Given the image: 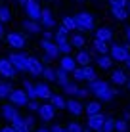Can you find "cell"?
I'll return each instance as SVG.
<instances>
[{"label":"cell","mask_w":130,"mask_h":132,"mask_svg":"<svg viewBox=\"0 0 130 132\" xmlns=\"http://www.w3.org/2000/svg\"><path fill=\"white\" fill-rule=\"evenodd\" d=\"M59 67H63L65 71H75V67H77V60L75 57H71L69 54H63V57L59 60Z\"/></svg>","instance_id":"16"},{"label":"cell","mask_w":130,"mask_h":132,"mask_svg":"<svg viewBox=\"0 0 130 132\" xmlns=\"http://www.w3.org/2000/svg\"><path fill=\"white\" fill-rule=\"evenodd\" d=\"M2 132H17V128H15V126H4V128H2Z\"/></svg>","instance_id":"47"},{"label":"cell","mask_w":130,"mask_h":132,"mask_svg":"<svg viewBox=\"0 0 130 132\" xmlns=\"http://www.w3.org/2000/svg\"><path fill=\"white\" fill-rule=\"evenodd\" d=\"M29 94L25 92V88L23 90H12V94H10V102L12 103H15V105H27V102H29Z\"/></svg>","instance_id":"8"},{"label":"cell","mask_w":130,"mask_h":132,"mask_svg":"<svg viewBox=\"0 0 130 132\" xmlns=\"http://www.w3.org/2000/svg\"><path fill=\"white\" fill-rule=\"evenodd\" d=\"M37 96L40 100H50L52 96V88L46 82H37Z\"/></svg>","instance_id":"18"},{"label":"cell","mask_w":130,"mask_h":132,"mask_svg":"<svg viewBox=\"0 0 130 132\" xmlns=\"http://www.w3.org/2000/svg\"><path fill=\"white\" fill-rule=\"evenodd\" d=\"M92 46H94V50H96L98 54H107V52H109V46H107V42H105V40H101V38H94Z\"/></svg>","instance_id":"26"},{"label":"cell","mask_w":130,"mask_h":132,"mask_svg":"<svg viewBox=\"0 0 130 132\" xmlns=\"http://www.w3.org/2000/svg\"><path fill=\"white\" fill-rule=\"evenodd\" d=\"M103 122H105V117L101 113H94V115H88V128L100 132L103 128Z\"/></svg>","instance_id":"9"},{"label":"cell","mask_w":130,"mask_h":132,"mask_svg":"<svg viewBox=\"0 0 130 132\" xmlns=\"http://www.w3.org/2000/svg\"><path fill=\"white\" fill-rule=\"evenodd\" d=\"M38 102L37 100H29V102H27V109H29V111H38Z\"/></svg>","instance_id":"42"},{"label":"cell","mask_w":130,"mask_h":132,"mask_svg":"<svg viewBox=\"0 0 130 132\" xmlns=\"http://www.w3.org/2000/svg\"><path fill=\"white\" fill-rule=\"evenodd\" d=\"M77 21H79V29L80 31H90L94 29V15H90L88 12H80L77 15Z\"/></svg>","instance_id":"5"},{"label":"cell","mask_w":130,"mask_h":132,"mask_svg":"<svg viewBox=\"0 0 130 132\" xmlns=\"http://www.w3.org/2000/svg\"><path fill=\"white\" fill-rule=\"evenodd\" d=\"M12 19V12L8 6H0V21H4V23H8V21Z\"/></svg>","instance_id":"34"},{"label":"cell","mask_w":130,"mask_h":132,"mask_svg":"<svg viewBox=\"0 0 130 132\" xmlns=\"http://www.w3.org/2000/svg\"><path fill=\"white\" fill-rule=\"evenodd\" d=\"M111 82L113 84H126L128 82L126 73H124L123 69H115L113 73H111Z\"/></svg>","instance_id":"19"},{"label":"cell","mask_w":130,"mask_h":132,"mask_svg":"<svg viewBox=\"0 0 130 132\" xmlns=\"http://www.w3.org/2000/svg\"><path fill=\"white\" fill-rule=\"evenodd\" d=\"M126 40H128V44H130V27L126 29Z\"/></svg>","instance_id":"50"},{"label":"cell","mask_w":130,"mask_h":132,"mask_svg":"<svg viewBox=\"0 0 130 132\" xmlns=\"http://www.w3.org/2000/svg\"><path fill=\"white\" fill-rule=\"evenodd\" d=\"M15 71H17V67L10 61V57L0 60V75H2V77H6V79H13V77H15Z\"/></svg>","instance_id":"6"},{"label":"cell","mask_w":130,"mask_h":132,"mask_svg":"<svg viewBox=\"0 0 130 132\" xmlns=\"http://www.w3.org/2000/svg\"><path fill=\"white\" fill-rule=\"evenodd\" d=\"M40 23H42V27H46V29H50V27L56 25L54 13L48 10V8H42V13H40Z\"/></svg>","instance_id":"13"},{"label":"cell","mask_w":130,"mask_h":132,"mask_svg":"<svg viewBox=\"0 0 130 132\" xmlns=\"http://www.w3.org/2000/svg\"><path fill=\"white\" fill-rule=\"evenodd\" d=\"M73 77H75V80H86V79H84V65H80V67H75V71H73Z\"/></svg>","instance_id":"39"},{"label":"cell","mask_w":130,"mask_h":132,"mask_svg":"<svg viewBox=\"0 0 130 132\" xmlns=\"http://www.w3.org/2000/svg\"><path fill=\"white\" fill-rule=\"evenodd\" d=\"M4 36V21H0V38Z\"/></svg>","instance_id":"48"},{"label":"cell","mask_w":130,"mask_h":132,"mask_svg":"<svg viewBox=\"0 0 130 132\" xmlns=\"http://www.w3.org/2000/svg\"><path fill=\"white\" fill-rule=\"evenodd\" d=\"M8 57H10V61L17 67V71L29 73V61H31V56H25V54H21V52H12Z\"/></svg>","instance_id":"2"},{"label":"cell","mask_w":130,"mask_h":132,"mask_svg":"<svg viewBox=\"0 0 130 132\" xmlns=\"http://www.w3.org/2000/svg\"><path fill=\"white\" fill-rule=\"evenodd\" d=\"M69 40H71V44H73L75 48H82V46H84V42H86V38H84V36L80 35V33H75Z\"/></svg>","instance_id":"31"},{"label":"cell","mask_w":130,"mask_h":132,"mask_svg":"<svg viewBox=\"0 0 130 132\" xmlns=\"http://www.w3.org/2000/svg\"><path fill=\"white\" fill-rule=\"evenodd\" d=\"M111 6H128V0H109Z\"/></svg>","instance_id":"43"},{"label":"cell","mask_w":130,"mask_h":132,"mask_svg":"<svg viewBox=\"0 0 130 132\" xmlns=\"http://www.w3.org/2000/svg\"><path fill=\"white\" fill-rule=\"evenodd\" d=\"M63 90L67 94H73V96H77L79 94V86L75 84V82H67V84H63Z\"/></svg>","instance_id":"38"},{"label":"cell","mask_w":130,"mask_h":132,"mask_svg":"<svg viewBox=\"0 0 130 132\" xmlns=\"http://www.w3.org/2000/svg\"><path fill=\"white\" fill-rule=\"evenodd\" d=\"M38 115H40V119H44V121H52L54 119V115H56V107H54V103H42V105L38 107Z\"/></svg>","instance_id":"10"},{"label":"cell","mask_w":130,"mask_h":132,"mask_svg":"<svg viewBox=\"0 0 130 132\" xmlns=\"http://www.w3.org/2000/svg\"><path fill=\"white\" fill-rule=\"evenodd\" d=\"M40 46H42V50L48 54V56H52V57H57V56L61 54V48H59V44H57L56 40H52V38H42Z\"/></svg>","instance_id":"4"},{"label":"cell","mask_w":130,"mask_h":132,"mask_svg":"<svg viewBox=\"0 0 130 132\" xmlns=\"http://www.w3.org/2000/svg\"><path fill=\"white\" fill-rule=\"evenodd\" d=\"M115 119H111V117H105V122H103V128H101L100 132H113L115 130Z\"/></svg>","instance_id":"36"},{"label":"cell","mask_w":130,"mask_h":132,"mask_svg":"<svg viewBox=\"0 0 130 132\" xmlns=\"http://www.w3.org/2000/svg\"><path fill=\"white\" fill-rule=\"evenodd\" d=\"M86 113L88 115H94V113H101V105H100V102H90L86 105Z\"/></svg>","instance_id":"35"},{"label":"cell","mask_w":130,"mask_h":132,"mask_svg":"<svg viewBox=\"0 0 130 132\" xmlns=\"http://www.w3.org/2000/svg\"><path fill=\"white\" fill-rule=\"evenodd\" d=\"M88 94H90V88H79V94H77V98H86Z\"/></svg>","instance_id":"44"},{"label":"cell","mask_w":130,"mask_h":132,"mask_svg":"<svg viewBox=\"0 0 130 132\" xmlns=\"http://www.w3.org/2000/svg\"><path fill=\"white\" fill-rule=\"evenodd\" d=\"M54 40H56V42L59 44L61 54H69L71 50L75 48L73 44H71V40H67V36H61V35H56V33H54Z\"/></svg>","instance_id":"14"},{"label":"cell","mask_w":130,"mask_h":132,"mask_svg":"<svg viewBox=\"0 0 130 132\" xmlns=\"http://www.w3.org/2000/svg\"><path fill=\"white\" fill-rule=\"evenodd\" d=\"M50 102L54 103V107H56V109H63V107H67V100L61 96V94H52V96H50Z\"/></svg>","instance_id":"25"},{"label":"cell","mask_w":130,"mask_h":132,"mask_svg":"<svg viewBox=\"0 0 130 132\" xmlns=\"http://www.w3.org/2000/svg\"><path fill=\"white\" fill-rule=\"evenodd\" d=\"M79 2H84V0H79Z\"/></svg>","instance_id":"57"},{"label":"cell","mask_w":130,"mask_h":132,"mask_svg":"<svg viewBox=\"0 0 130 132\" xmlns=\"http://www.w3.org/2000/svg\"><path fill=\"white\" fill-rule=\"evenodd\" d=\"M67 33H69V29H67V27H63V25L56 31V35H61V36H67Z\"/></svg>","instance_id":"45"},{"label":"cell","mask_w":130,"mask_h":132,"mask_svg":"<svg viewBox=\"0 0 130 132\" xmlns=\"http://www.w3.org/2000/svg\"><path fill=\"white\" fill-rule=\"evenodd\" d=\"M56 73H57V79H56V82H59L61 86L69 82V77H67V73H69V71H65L63 67H59V69H56Z\"/></svg>","instance_id":"32"},{"label":"cell","mask_w":130,"mask_h":132,"mask_svg":"<svg viewBox=\"0 0 130 132\" xmlns=\"http://www.w3.org/2000/svg\"><path fill=\"white\" fill-rule=\"evenodd\" d=\"M96 38H101V40H105V42H109V40H113V31H111L109 27H100V29L96 31Z\"/></svg>","instance_id":"20"},{"label":"cell","mask_w":130,"mask_h":132,"mask_svg":"<svg viewBox=\"0 0 130 132\" xmlns=\"http://www.w3.org/2000/svg\"><path fill=\"white\" fill-rule=\"evenodd\" d=\"M111 13L115 15V19H126L128 17V13L130 12H126V6H111Z\"/></svg>","instance_id":"22"},{"label":"cell","mask_w":130,"mask_h":132,"mask_svg":"<svg viewBox=\"0 0 130 132\" xmlns=\"http://www.w3.org/2000/svg\"><path fill=\"white\" fill-rule=\"evenodd\" d=\"M37 132H52V130H48V128H38Z\"/></svg>","instance_id":"52"},{"label":"cell","mask_w":130,"mask_h":132,"mask_svg":"<svg viewBox=\"0 0 130 132\" xmlns=\"http://www.w3.org/2000/svg\"><path fill=\"white\" fill-rule=\"evenodd\" d=\"M40 77H44V80H46V82H56V79H57V73H56V69H52V67H48V65H46Z\"/></svg>","instance_id":"27"},{"label":"cell","mask_w":130,"mask_h":132,"mask_svg":"<svg viewBox=\"0 0 130 132\" xmlns=\"http://www.w3.org/2000/svg\"><path fill=\"white\" fill-rule=\"evenodd\" d=\"M126 84H128V88H130V79H128V82H126Z\"/></svg>","instance_id":"56"},{"label":"cell","mask_w":130,"mask_h":132,"mask_svg":"<svg viewBox=\"0 0 130 132\" xmlns=\"http://www.w3.org/2000/svg\"><path fill=\"white\" fill-rule=\"evenodd\" d=\"M44 71V61L38 60V57L31 56V61H29V73L31 75H42Z\"/></svg>","instance_id":"12"},{"label":"cell","mask_w":130,"mask_h":132,"mask_svg":"<svg viewBox=\"0 0 130 132\" xmlns=\"http://www.w3.org/2000/svg\"><path fill=\"white\" fill-rule=\"evenodd\" d=\"M10 94H12V86L8 82H4V80H0V100L10 98Z\"/></svg>","instance_id":"33"},{"label":"cell","mask_w":130,"mask_h":132,"mask_svg":"<svg viewBox=\"0 0 130 132\" xmlns=\"http://www.w3.org/2000/svg\"><path fill=\"white\" fill-rule=\"evenodd\" d=\"M115 130H117V132H126L128 130V122L126 121H117V122H115Z\"/></svg>","instance_id":"40"},{"label":"cell","mask_w":130,"mask_h":132,"mask_svg":"<svg viewBox=\"0 0 130 132\" xmlns=\"http://www.w3.org/2000/svg\"><path fill=\"white\" fill-rule=\"evenodd\" d=\"M15 2H17V4H23V6H25V2H27V0H15Z\"/></svg>","instance_id":"53"},{"label":"cell","mask_w":130,"mask_h":132,"mask_svg":"<svg viewBox=\"0 0 130 132\" xmlns=\"http://www.w3.org/2000/svg\"><path fill=\"white\" fill-rule=\"evenodd\" d=\"M25 10H27V15L31 19H38L40 21V13H42V8L38 6L37 0H27L25 2Z\"/></svg>","instance_id":"7"},{"label":"cell","mask_w":130,"mask_h":132,"mask_svg":"<svg viewBox=\"0 0 130 132\" xmlns=\"http://www.w3.org/2000/svg\"><path fill=\"white\" fill-rule=\"evenodd\" d=\"M23 88H25V92L29 94L31 100H38V96H37V84H33V82H29V80H25V82H23Z\"/></svg>","instance_id":"30"},{"label":"cell","mask_w":130,"mask_h":132,"mask_svg":"<svg viewBox=\"0 0 130 132\" xmlns=\"http://www.w3.org/2000/svg\"><path fill=\"white\" fill-rule=\"evenodd\" d=\"M90 130H92V128H88V130H86V128H84V130H82V132H90Z\"/></svg>","instance_id":"54"},{"label":"cell","mask_w":130,"mask_h":132,"mask_svg":"<svg viewBox=\"0 0 130 132\" xmlns=\"http://www.w3.org/2000/svg\"><path fill=\"white\" fill-rule=\"evenodd\" d=\"M6 40H8V44H10L12 48H23L25 46V36L21 33H10L6 36Z\"/></svg>","instance_id":"11"},{"label":"cell","mask_w":130,"mask_h":132,"mask_svg":"<svg viewBox=\"0 0 130 132\" xmlns=\"http://www.w3.org/2000/svg\"><path fill=\"white\" fill-rule=\"evenodd\" d=\"M0 132H2V128H0Z\"/></svg>","instance_id":"58"},{"label":"cell","mask_w":130,"mask_h":132,"mask_svg":"<svg viewBox=\"0 0 130 132\" xmlns=\"http://www.w3.org/2000/svg\"><path fill=\"white\" fill-rule=\"evenodd\" d=\"M75 60H77L79 65H88V63H90V60H92V54H88V52H84V50H80Z\"/></svg>","instance_id":"29"},{"label":"cell","mask_w":130,"mask_h":132,"mask_svg":"<svg viewBox=\"0 0 130 132\" xmlns=\"http://www.w3.org/2000/svg\"><path fill=\"white\" fill-rule=\"evenodd\" d=\"M84 79H86L88 82L94 80V79H98V77H96V69L90 67V65H84Z\"/></svg>","instance_id":"37"},{"label":"cell","mask_w":130,"mask_h":132,"mask_svg":"<svg viewBox=\"0 0 130 132\" xmlns=\"http://www.w3.org/2000/svg\"><path fill=\"white\" fill-rule=\"evenodd\" d=\"M12 125L17 128V132H31V128H33V126L29 125V121H27V119H23V117H19L17 121H13Z\"/></svg>","instance_id":"23"},{"label":"cell","mask_w":130,"mask_h":132,"mask_svg":"<svg viewBox=\"0 0 130 132\" xmlns=\"http://www.w3.org/2000/svg\"><path fill=\"white\" fill-rule=\"evenodd\" d=\"M25 119H27V121H29V125H31V126H33V125H34V119H33V117H25Z\"/></svg>","instance_id":"49"},{"label":"cell","mask_w":130,"mask_h":132,"mask_svg":"<svg viewBox=\"0 0 130 132\" xmlns=\"http://www.w3.org/2000/svg\"><path fill=\"white\" fill-rule=\"evenodd\" d=\"M109 54H111V57H113L115 61H126V57H128V44H119V42L111 44L109 46Z\"/></svg>","instance_id":"3"},{"label":"cell","mask_w":130,"mask_h":132,"mask_svg":"<svg viewBox=\"0 0 130 132\" xmlns=\"http://www.w3.org/2000/svg\"><path fill=\"white\" fill-rule=\"evenodd\" d=\"M128 12H130V0H128Z\"/></svg>","instance_id":"55"},{"label":"cell","mask_w":130,"mask_h":132,"mask_svg":"<svg viewBox=\"0 0 130 132\" xmlns=\"http://www.w3.org/2000/svg\"><path fill=\"white\" fill-rule=\"evenodd\" d=\"M13 105H15V103H12V105H4V107H2V115L6 117L10 122H13V121L19 119V111H17Z\"/></svg>","instance_id":"15"},{"label":"cell","mask_w":130,"mask_h":132,"mask_svg":"<svg viewBox=\"0 0 130 132\" xmlns=\"http://www.w3.org/2000/svg\"><path fill=\"white\" fill-rule=\"evenodd\" d=\"M50 130H52V132H69L67 128H63V126H59V125H54Z\"/></svg>","instance_id":"46"},{"label":"cell","mask_w":130,"mask_h":132,"mask_svg":"<svg viewBox=\"0 0 130 132\" xmlns=\"http://www.w3.org/2000/svg\"><path fill=\"white\" fill-rule=\"evenodd\" d=\"M67 111L69 113H73V115H80L82 113V105H80V102L79 100H67Z\"/></svg>","instance_id":"21"},{"label":"cell","mask_w":130,"mask_h":132,"mask_svg":"<svg viewBox=\"0 0 130 132\" xmlns=\"http://www.w3.org/2000/svg\"><path fill=\"white\" fill-rule=\"evenodd\" d=\"M124 63H126V67L130 69V54H128V57H126V61H124Z\"/></svg>","instance_id":"51"},{"label":"cell","mask_w":130,"mask_h":132,"mask_svg":"<svg viewBox=\"0 0 130 132\" xmlns=\"http://www.w3.org/2000/svg\"><path fill=\"white\" fill-rule=\"evenodd\" d=\"M67 130L69 132H82L84 128L80 126V122H69V125H67Z\"/></svg>","instance_id":"41"},{"label":"cell","mask_w":130,"mask_h":132,"mask_svg":"<svg viewBox=\"0 0 130 132\" xmlns=\"http://www.w3.org/2000/svg\"><path fill=\"white\" fill-rule=\"evenodd\" d=\"M23 29L25 31H29V33H40L42 31V23H40L38 19H25L23 21Z\"/></svg>","instance_id":"17"},{"label":"cell","mask_w":130,"mask_h":132,"mask_svg":"<svg viewBox=\"0 0 130 132\" xmlns=\"http://www.w3.org/2000/svg\"><path fill=\"white\" fill-rule=\"evenodd\" d=\"M90 90L98 96V100H101V102H111V100L115 98V94H117L113 86H109L105 80H100V79L90 80Z\"/></svg>","instance_id":"1"},{"label":"cell","mask_w":130,"mask_h":132,"mask_svg":"<svg viewBox=\"0 0 130 132\" xmlns=\"http://www.w3.org/2000/svg\"><path fill=\"white\" fill-rule=\"evenodd\" d=\"M61 25H63V27H67L69 31H77V29H79V21H77V17H71V15L63 17Z\"/></svg>","instance_id":"28"},{"label":"cell","mask_w":130,"mask_h":132,"mask_svg":"<svg viewBox=\"0 0 130 132\" xmlns=\"http://www.w3.org/2000/svg\"><path fill=\"white\" fill-rule=\"evenodd\" d=\"M113 57H111V54H100V57H98V65L101 67V69H109L111 65H113Z\"/></svg>","instance_id":"24"}]
</instances>
